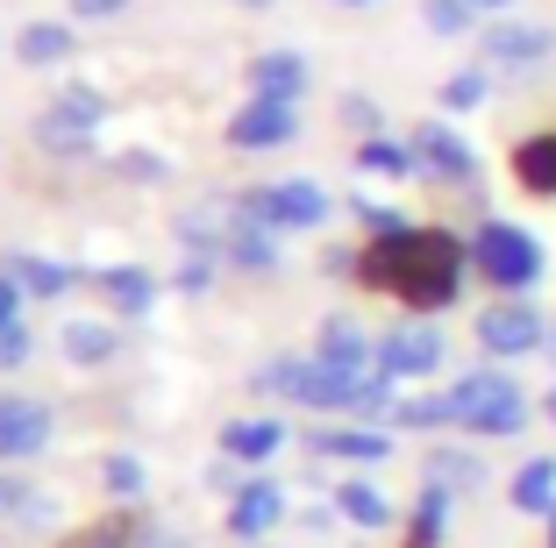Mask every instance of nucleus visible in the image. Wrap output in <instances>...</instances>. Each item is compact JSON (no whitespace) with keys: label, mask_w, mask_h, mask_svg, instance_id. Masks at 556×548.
<instances>
[{"label":"nucleus","mask_w":556,"mask_h":548,"mask_svg":"<svg viewBox=\"0 0 556 548\" xmlns=\"http://www.w3.org/2000/svg\"><path fill=\"white\" fill-rule=\"evenodd\" d=\"M464 264H471V250L450 228H400V235L364 242L357 278L371 292H393L400 307H414V314H442V307H457Z\"/></svg>","instance_id":"1"},{"label":"nucleus","mask_w":556,"mask_h":548,"mask_svg":"<svg viewBox=\"0 0 556 548\" xmlns=\"http://www.w3.org/2000/svg\"><path fill=\"white\" fill-rule=\"evenodd\" d=\"M450 406H457V428L464 435H521L528 428V392L514 385L507 371H464L457 385H450Z\"/></svg>","instance_id":"2"},{"label":"nucleus","mask_w":556,"mask_h":548,"mask_svg":"<svg viewBox=\"0 0 556 548\" xmlns=\"http://www.w3.org/2000/svg\"><path fill=\"white\" fill-rule=\"evenodd\" d=\"M471 271L492 278L500 292H528L542 278V242L528 235V228H514V221H485L471 235Z\"/></svg>","instance_id":"3"},{"label":"nucleus","mask_w":556,"mask_h":548,"mask_svg":"<svg viewBox=\"0 0 556 548\" xmlns=\"http://www.w3.org/2000/svg\"><path fill=\"white\" fill-rule=\"evenodd\" d=\"M236 214L243 221H264V228H321L328 221V193L314 186V178H278V186H250L243 200H236Z\"/></svg>","instance_id":"4"},{"label":"nucleus","mask_w":556,"mask_h":548,"mask_svg":"<svg viewBox=\"0 0 556 548\" xmlns=\"http://www.w3.org/2000/svg\"><path fill=\"white\" fill-rule=\"evenodd\" d=\"M549 342V321L535 307H521V292H507L500 307H478V349L500 356V364H521Z\"/></svg>","instance_id":"5"},{"label":"nucleus","mask_w":556,"mask_h":548,"mask_svg":"<svg viewBox=\"0 0 556 548\" xmlns=\"http://www.w3.org/2000/svg\"><path fill=\"white\" fill-rule=\"evenodd\" d=\"M100 114H108V100H100L93 86H72V93H58V100L43 107V122H36V143L58 150V157H86V150H93Z\"/></svg>","instance_id":"6"},{"label":"nucleus","mask_w":556,"mask_h":548,"mask_svg":"<svg viewBox=\"0 0 556 548\" xmlns=\"http://www.w3.org/2000/svg\"><path fill=\"white\" fill-rule=\"evenodd\" d=\"M442 335H435V321H400V328H386L378 335V371L393 378V385H414V378H435L442 371Z\"/></svg>","instance_id":"7"},{"label":"nucleus","mask_w":556,"mask_h":548,"mask_svg":"<svg viewBox=\"0 0 556 548\" xmlns=\"http://www.w3.org/2000/svg\"><path fill=\"white\" fill-rule=\"evenodd\" d=\"M300 136V107L293 100H243L229 122V143L236 150H286Z\"/></svg>","instance_id":"8"},{"label":"nucleus","mask_w":556,"mask_h":548,"mask_svg":"<svg viewBox=\"0 0 556 548\" xmlns=\"http://www.w3.org/2000/svg\"><path fill=\"white\" fill-rule=\"evenodd\" d=\"M36 449H50V406L0 392V463H29Z\"/></svg>","instance_id":"9"},{"label":"nucleus","mask_w":556,"mask_h":548,"mask_svg":"<svg viewBox=\"0 0 556 548\" xmlns=\"http://www.w3.org/2000/svg\"><path fill=\"white\" fill-rule=\"evenodd\" d=\"M407 143H414V157H421V178H442V186H471L478 178L471 143H464L457 129H442V122H421Z\"/></svg>","instance_id":"10"},{"label":"nucleus","mask_w":556,"mask_h":548,"mask_svg":"<svg viewBox=\"0 0 556 548\" xmlns=\"http://www.w3.org/2000/svg\"><path fill=\"white\" fill-rule=\"evenodd\" d=\"M286 520V492H278L271 477H243V492H229V534L236 541H264V534Z\"/></svg>","instance_id":"11"},{"label":"nucleus","mask_w":556,"mask_h":548,"mask_svg":"<svg viewBox=\"0 0 556 548\" xmlns=\"http://www.w3.org/2000/svg\"><path fill=\"white\" fill-rule=\"evenodd\" d=\"M0 271L15 278L29 300H65V292L79 285V271H72V264H50V257H36V250H8V257H0Z\"/></svg>","instance_id":"12"},{"label":"nucleus","mask_w":556,"mask_h":548,"mask_svg":"<svg viewBox=\"0 0 556 548\" xmlns=\"http://www.w3.org/2000/svg\"><path fill=\"white\" fill-rule=\"evenodd\" d=\"M250 93L257 100H293L300 107V93H307V58H300V50H264L257 65H250Z\"/></svg>","instance_id":"13"},{"label":"nucleus","mask_w":556,"mask_h":548,"mask_svg":"<svg viewBox=\"0 0 556 548\" xmlns=\"http://www.w3.org/2000/svg\"><path fill=\"white\" fill-rule=\"evenodd\" d=\"M549 43H556V36L542 29V22H500V29L485 36V58H492V65H542Z\"/></svg>","instance_id":"14"},{"label":"nucleus","mask_w":556,"mask_h":548,"mask_svg":"<svg viewBox=\"0 0 556 548\" xmlns=\"http://www.w3.org/2000/svg\"><path fill=\"white\" fill-rule=\"evenodd\" d=\"M286 449V420H229L222 428V456H236V463H264V456Z\"/></svg>","instance_id":"15"},{"label":"nucleus","mask_w":556,"mask_h":548,"mask_svg":"<svg viewBox=\"0 0 556 548\" xmlns=\"http://www.w3.org/2000/svg\"><path fill=\"white\" fill-rule=\"evenodd\" d=\"M314 449L336 456V463H386V456H393V435H386V428H321Z\"/></svg>","instance_id":"16"},{"label":"nucleus","mask_w":556,"mask_h":548,"mask_svg":"<svg viewBox=\"0 0 556 548\" xmlns=\"http://www.w3.org/2000/svg\"><path fill=\"white\" fill-rule=\"evenodd\" d=\"M507 499L514 513H556V456H528L507 477Z\"/></svg>","instance_id":"17"},{"label":"nucleus","mask_w":556,"mask_h":548,"mask_svg":"<svg viewBox=\"0 0 556 548\" xmlns=\"http://www.w3.org/2000/svg\"><path fill=\"white\" fill-rule=\"evenodd\" d=\"M336 513H343L350 527H364V534H386V527H393L386 492H378V484H364V477H343V484H336Z\"/></svg>","instance_id":"18"},{"label":"nucleus","mask_w":556,"mask_h":548,"mask_svg":"<svg viewBox=\"0 0 556 548\" xmlns=\"http://www.w3.org/2000/svg\"><path fill=\"white\" fill-rule=\"evenodd\" d=\"M58 356H65V364H79V371H100V364H115V328L65 321V328H58Z\"/></svg>","instance_id":"19"},{"label":"nucleus","mask_w":556,"mask_h":548,"mask_svg":"<svg viewBox=\"0 0 556 548\" xmlns=\"http://www.w3.org/2000/svg\"><path fill=\"white\" fill-rule=\"evenodd\" d=\"M222 257L236 264V271H271L278 264V228H264V221H243L236 214V228H229V250Z\"/></svg>","instance_id":"20"},{"label":"nucleus","mask_w":556,"mask_h":548,"mask_svg":"<svg viewBox=\"0 0 556 548\" xmlns=\"http://www.w3.org/2000/svg\"><path fill=\"white\" fill-rule=\"evenodd\" d=\"M450 499H457V492H442V484H428L421 499H414V513H407V548H442V541H450Z\"/></svg>","instance_id":"21"},{"label":"nucleus","mask_w":556,"mask_h":548,"mask_svg":"<svg viewBox=\"0 0 556 548\" xmlns=\"http://www.w3.org/2000/svg\"><path fill=\"white\" fill-rule=\"evenodd\" d=\"M514 178H521L528 193L556 200V136H528V143H514Z\"/></svg>","instance_id":"22"},{"label":"nucleus","mask_w":556,"mask_h":548,"mask_svg":"<svg viewBox=\"0 0 556 548\" xmlns=\"http://www.w3.org/2000/svg\"><path fill=\"white\" fill-rule=\"evenodd\" d=\"M100 292H108L122 314H150V307H157V278H150L143 264H115V271H100Z\"/></svg>","instance_id":"23"},{"label":"nucleus","mask_w":556,"mask_h":548,"mask_svg":"<svg viewBox=\"0 0 556 548\" xmlns=\"http://www.w3.org/2000/svg\"><path fill=\"white\" fill-rule=\"evenodd\" d=\"M15 58L22 65H65L72 58V29L65 22H29V29L15 36Z\"/></svg>","instance_id":"24"},{"label":"nucleus","mask_w":556,"mask_h":548,"mask_svg":"<svg viewBox=\"0 0 556 548\" xmlns=\"http://www.w3.org/2000/svg\"><path fill=\"white\" fill-rule=\"evenodd\" d=\"M393 428L435 435V428H457V406H450V392H414V399H400V406H393Z\"/></svg>","instance_id":"25"},{"label":"nucleus","mask_w":556,"mask_h":548,"mask_svg":"<svg viewBox=\"0 0 556 548\" xmlns=\"http://www.w3.org/2000/svg\"><path fill=\"white\" fill-rule=\"evenodd\" d=\"M357 164H364V171H378V178H421V157H414V143H393V136H364Z\"/></svg>","instance_id":"26"},{"label":"nucleus","mask_w":556,"mask_h":548,"mask_svg":"<svg viewBox=\"0 0 556 548\" xmlns=\"http://www.w3.org/2000/svg\"><path fill=\"white\" fill-rule=\"evenodd\" d=\"M428 484H442V492H478V477H485V463H478L471 449H428Z\"/></svg>","instance_id":"27"},{"label":"nucleus","mask_w":556,"mask_h":548,"mask_svg":"<svg viewBox=\"0 0 556 548\" xmlns=\"http://www.w3.org/2000/svg\"><path fill=\"white\" fill-rule=\"evenodd\" d=\"M321 356H343V364H371L378 342H364V328L350 321V314H336V321H321Z\"/></svg>","instance_id":"28"},{"label":"nucleus","mask_w":556,"mask_h":548,"mask_svg":"<svg viewBox=\"0 0 556 548\" xmlns=\"http://www.w3.org/2000/svg\"><path fill=\"white\" fill-rule=\"evenodd\" d=\"M100 492H108V499H143V463H136V456H108V463H100Z\"/></svg>","instance_id":"29"},{"label":"nucleus","mask_w":556,"mask_h":548,"mask_svg":"<svg viewBox=\"0 0 556 548\" xmlns=\"http://www.w3.org/2000/svg\"><path fill=\"white\" fill-rule=\"evenodd\" d=\"M421 15H428V29H435V36H464L478 8H471V0H428Z\"/></svg>","instance_id":"30"},{"label":"nucleus","mask_w":556,"mask_h":548,"mask_svg":"<svg viewBox=\"0 0 556 548\" xmlns=\"http://www.w3.org/2000/svg\"><path fill=\"white\" fill-rule=\"evenodd\" d=\"M485 100V72H457V79H442V107L450 114H471Z\"/></svg>","instance_id":"31"},{"label":"nucleus","mask_w":556,"mask_h":548,"mask_svg":"<svg viewBox=\"0 0 556 548\" xmlns=\"http://www.w3.org/2000/svg\"><path fill=\"white\" fill-rule=\"evenodd\" d=\"M29 349H36L29 328H22V321H0V378L22 371V364H29Z\"/></svg>","instance_id":"32"},{"label":"nucleus","mask_w":556,"mask_h":548,"mask_svg":"<svg viewBox=\"0 0 556 548\" xmlns=\"http://www.w3.org/2000/svg\"><path fill=\"white\" fill-rule=\"evenodd\" d=\"M15 463H0V520L8 513H29V477H8Z\"/></svg>","instance_id":"33"},{"label":"nucleus","mask_w":556,"mask_h":548,"mask_svg":"<svg viewBox=\"0 0 556 548\" xmlns=\"http://www.w3.org/2000/svg\"><path fill=\"white\" fill-rule=\"evenodd\" d=\"M72 548H136V534L108 520V527H86V534H79V541H72Z\"/></svg>","instance_id":"34"},{"label":"nucleus","mask_w":556,"mask_h":548,"mask_svg":"<svg viewBox=\"0 0 556 548\" xmlns=\"http://www.w3.org/2000/svg\"><path fill=\"white\" fill-rule=\"evenodd\" d=\"M343 122H350V129H364V136H378V107H371L364 93H350V100H343Z\"/></svg>","instance_id":"35"},{"label":"nucleus","mask_w":556,"mask_h":548,"mask_svg":"<svg viewBox=\"0 0 556 548\" xmlns=\"http://www.w3.org/2000/svg\"><path fill=\"white\" fill-rule=\"evenodd\" d=\"M207 278H214V264L186 250V264H179V292H207Z\"/></svg>","instance_id":"36"},{"label":"nucleus","mask_w":556,"mask_h":548,"mask_svg":"<svg viewBox=\"0 0 556 548\" xmlns=\"http://www.w3.org/2000/svg\"><path fill=\"white\" fill-rule=\"evenodd\" d=\"M22 307H29V292H22L8 271H0V321H22Z\"/></svg>","instance_id":"37"},{"label":"nucleus","mask_w":556,"mask_h":548,"mask_svg":"<svg viewBox=\"0 0 556 548\" xmlns=\"http://www.w3.org/2000/svg\"><path fill=\"white\" fill-rule=\"evenodd\" d=\"M136 548H186V534H172V527H136Z\"/></svg>","instance_id":"38"},{"label":"nucleus","mask_w":556,"mask_h":548,"mask_svg":"<svg viewBox=\"0 0 556 548\" xmlns=\"http://www.w3.org/2000/svg\"><path fill=\"white\" fill-rule=\"evenodd\" d=\"M207 484H214V492H243V477H236V456H222V463L207 470Z\"/></svg>","instance_id":"39"},{"label":"nucleus","mask_w":556,"mask_h":548,"mask_svg":"<svg viewBox=\"0 0 556 548\" xmlns=\"http://www.w3.org/2000/svg\"><path fill=\"white\" fill-rule=\"evenodd\" d=\"M122 171H129V178H164V164H157V157H143V150H136V157H122Z\"/></svg>","instance_id":"40"},{"label":"nucleus","mask_w":556,"mask_h":548,"mask_svg":"<svg viewBox=\"0 0 556 548\" xmlns=\"http://www.w3.org/2000/svg\"><path fill=\"white\" fill-rule=\"evenodd\" d=\"M72 8H79L86 22H100V15H122V0H72Z\"/></svg>","instance_id":"41"},{"label":"nucleus","mask_w":556,"mask_h":548,"mask_svg":"<svg viewBox=\"0 0 556 548\" xmlns=\"http://www.w3.org/2000/svg\"><path fill=\"white\" fill-rule=\"evenodd\" d=\"M542 413H549V420H556V385H549V399H542Z\"/></svg>","instance_id":"42"},{"label":"nucleus","mask_w":556,"mask_h":548,"mask_svg":"<svg viewBox=\"0 0 556 548\" xmlns=\"http://www.w3.org/2000/svg\"><path fill=\"white\" fill-rule=\"evenodd\" d=\"M471 8H514V0H471Z\"/></svg>","instance_id":"43"},{"label":"nucleus","mask_w":556,"mask_h":548,"mask_svg":"<svg viewBox=\"0 0 556 548\" xmlns=\"http://www.w3.org/2000/svg\"><path fill=\"white\" fill-rule=\"evenodd\" d=\"M542 349H549V356H556V328H549V342H542Z\"/></svg>","instance_id":"44"},{"label":"nucleus","mask_w":556,"mask_h":548,"mask_svg":"<svg viewBox=\"0 0 556 548\" xmlns=\"http://www.w3.org/2000/svg\"><path fill=\"white\" fill-rule=\"evenodd\" d=\"M549 548H556V513H549Z\"/></svg>","instance_id":"45"},{"label":"nucleus","mask_w":556,"mask_h":548,"mask_svg":"<svg viewBox=\"0 0 556 548\" xmlns=\"http://www.w3.org/2000/svg\"><path fill=\"white\" fill-rule=\"evenodd\" d=\"M243 8H271V0H243Z\"/></svg>","instance_id":"46"},{"label":"nucleus","mask_w":556,"mask_h":548,"mask_svg":"<svg viewBox=\"0 0 556 548\" xmlns=\"http://www.w3.org/2000/svg\"><path fill=\"white\" fill-rule=\"evenodd\" d=\"M350 8H364V0H350Z\"/></svg>","instance_id":"47"},{"label":"nucleus","mask_w":556,"mask_h":548,"mask_svg":"<svg viewBox=\"0 0 556 548\" xmlns=\"http://www.w3.org/2000/svg\"><path fill=\"white\" fill-rule=\"evenodd\" d=\"M250 548H264V541H250Z\"/></svg>","instance_id":"48"}]
</instances>
